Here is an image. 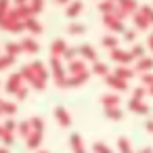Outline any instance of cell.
I'll return each mask as SVG.
<instances>
[{
	"instance_id": "6da1fadb",
	"label": "cell",
	"mask_w": 153,
	"mask_h": 153,
	"mask_svg": "<svg viewBox=\"0 0 153 153\" xmlns=\"http://www.w3.org/2000/svg\"><path fill=\"white\" fill-rule=\"evenodd\" d=\"M19 74H21L23 82H25L30 88H34V90H44V88H46V82H48V76H51L48 67H46L42 61L25 63V65L19 69Z\"/></svg>"
},
{
	"instance_id": "7a4b0ae2",
	"label": "cell",
	"mask_w": 153,
	"mask_h": 153,
	"mask_svg": "<svg viewBox=\"0 0 153 153\" xmlns=\"http://www.w3.org/2000/svg\"><path fill=\"white\" fill-rule=\"evenodd\" d=\"M0 30L13 32V34H21V32H25V25H23V21L17 17V13L13 11V7H11V11L7 13V17L0 21Z\"/></svg>"
},
{
	"instance_id": "3957f363",
	"label": "cell",
	"mask_w": 153,
	"mask_h": 153,
	"mask_svg": "<svg viewBox=\"0 0 153 153\" xmlns=\"http://www.w3.org/2000/svg\"><path fill=\"white\" fill-rule=\"evenodd\" d=\"M51 76L55 80V84L59 88H65V80H67V74H65V67H63V61L61 57H51Z\"/></svg>"
},
{
	"instance_id": "277c9868",
	"label": "cell",
	"mask_w": 153,
	"mask_h": 153,
	"mask_svg": "<svg viewBox=\"0 0 153 153\" xmlns=\"http://www.w3.org/2000/svg\"><path fill=\"white\" fill-rule=\"evenodd\" d=\"M25 86H27V84L23 82L21 74H19V71H17V74L13 71V74H9V78H7V82H4V92L11 94V97H17Z\"/></svg>"
},
{
	"instance_id": "5b68a950",
	"label": "cell",
	"mask_w": 153,
	"mask_h": 153,
	"mask_svg": "<svg viewBox=\"0 0 153 153\" xmlns=\"http://www.w3.org/2000/svg\"><path fill=\"white\" fill-rule=\"evenodd\" d=\"M19 46H21V53H27V55L40 53V44H38V40L32 38V36H23V38L19 40Z\"/></svg>"
},
{
	"instance_id": "8992f818",
	"label": "cell",
	"mask_w": 153,
	"mask_h": 153,
	"mask_svg": "<svg viewBox=\"0 0 153 153\" xmlns=\"http://www.w3.org/2000/svg\"><path fill=\"white\" fill-rule=\"evenodd\" d=\"M17 113V103L9 99H0V117H15Z\"/></svg>"
},
{
	"instance_id": "52a82bcc",
	"label": "cell",
	"mask_w": 153,
	"mask_h": 153,
	"mask_svg": "<svg viewBox=\"0 0 153 153\" xmlns=\"http://www.w3.org/2000/svg\"><path fill=\"white\" fill-rule=\"evenodd\" d=\"M117 11L122 13V17H128V15H134L138 11V4L136 0H117Z\"/></svg>"
},
{
	"instance_id": "ba28073f",
	"label": "cell",
	"mask_w": 153,
	"mask_h": 153,
	"mask_svg": "<svg viewBox=\"0 0 153 153\" xmlns=\"http://www.w3.org/2000/svg\"><path fill=\"white\" fill-rule=\"evenodd\" d=\"M103 23L111 30V32H122L124 34V21L115 15H103Z\"/></svg>"
},
{
	"instance_id": "9c48e42d",
	"label": "cell",
	"mask_w": 153,
	"mask_h": 153,
	"mask_svg": "<svg viewBox=\"0 0 153 153\" xmlns=\"http://www.w3.org/2000/svg\"><path fill=\"white\" fill-rule=\"evenodd\" d=\"M55 120L59 122V126H63V128H67V126H71V115H69V111L65 109V107H55Z\"/></svg>"
},
{
	"instance_id": "30bf717a",
	"label": "cell",
	"mask_w": 153,
	"mask_h": 153,
	"mask_svg": "<svg viewBox=\"0 0 153 153\" xmlns=\"http://www.w3.org/2000/svg\"><path fill=\"white\" fill-rule=\"evenodd\" d=\"M82 11H84V2H82V0H69L67 7H65V15L69 19H76Z\"/></svg>"
},
{
	"instance_id": "8fae6325",
	"label": "cell",
	"mask_w": 153,
	"mask_h": 153,
	"mask_svg": "<svg viewBox=\"0 0 153 153\" xmlns=\"http://www.w3.org/2000/svg\"><path fill=\"white\" fill-rule=\"evenodd\" d=\"M88 78H90V71L80 74V76H67V80H65V88H78V86H82Z\"/></svg>"
},
{
	"instance_id": "7c38bea8",
	"label": "cell",
	"mask_w": 153,
	"mask_h": 153,
	"mask_svg": "<svg viewBox=\"0 0 153 153\" xmlns=\"http://www.w3.org/2000/svg\"><path fill=\"white\" fill-rule=\"evenodd\" d=\"M42 138H44V132H30V136L25 138V145H27V149H34V151H38L40 149V145H42Z\"/></svg>"
},
{
	"instance_id": "4fadbf2b",
	"label": "cell",
	"mask_w": 153,
	"mask_h": 153,
	"mask_svg": "<svg viewBox=\"0 0 153 153\" xmlns=\"http://www.w3.org/2000/svg\"><path fill=\"white\" fill-rule=\"evenodd\" d=\"M23 25H25V30H27L32 36H38V34H42V30H44V27H42V23H40L36 17L25 19V21H23Z\"/></svg>"
},
{
	"instance_id": "5bb4252c",
	"label": "cell",
	"mask_w": 153,
	"mask_h": 153,
	"mask_svg": "<svg viewBox=\"0 0 153 153\" xmlns=\"http://www.w3.org/2000/svg\"><path fill=\"white\" fill-rule=\"evenodd\" d=\"M78 53H80L82 59H86V61H97V48H94L92 44H82V46H78Z\"/></svg>"
},
{
	"instance_id": "9a60e30c",
	"label": "cell",
	"mask_w": 153,
	"mask_h": 153,
	"mask_svg": "<svg viewBox=\"0 0 153 153\" xmlns=\"http://www.w3.org/2000/svg\"><path fill=\"white\" fill-rule=\"evenodd\" d=\"M65 48H67V44H65V40H63V38L53 40V44H51V57H63Z\"/></svg>"
},
{
	"instance_id": "2e32d148",
	"label": "cell",
	"mask_w": 153,
	"mask_h": 153,
	"mask_svg": "<svg viewBox=\"0 0 153 153\" xmlns=\"http://www.w3.org/2000/svg\"><path fill=\"white\" fill-rule=\"evenodd\" d=\"M67 71H69V76H80V74H86L88 69H86L84 61H78V59H74V61H69V65H67Z\"/></svg>"
},
{
	"instance_id": "e0dca14e",
	"label": "cell",
	"mask_w": 153,
	"mask_h": 153,
	"mask_svg": "<svg viewBox=\"0 0 153 153\" xmlns=\"http://www.w3.org/2000/svg\"><path fill=\"white\" fill-rule=\"evenodd\" d=\"M69 145H71V151L74 153H86V147H84V143H82V136L80 134H71L69 136Z\"/></svg>"
},
{
	"instance_id": "ac0fdd59",
	"label": "cell",
	"mask_w": 153,
	"mask_h": 153,
	"mask_svg": "<svg viewBox=\"0 0 153 153\" xmlns=\"http://www.w3.org/2000/svg\"><path fill=\"white\" fill-rule=\"evenodd\" d=\"M0 143H2L4 147H11V145L15 143V134H13V132H9V130H4L2 122H0Z\"/></svg>"
},
{
	"instance_id": "d6986e66",
	"label": "cell",
	"mask_w": 153,
	"mask_h": 153,
	"mask_svg": "<svg viewBox=\"0 0 153 153\" xmlns=\"http://www.w3.org/2000/svg\"><path fill=\"white\" fill-rule=\"evenodd\" d=\"M4 55L17 59V55H21V46H19V42H13V40L4 42Z\"/></svg>"
},
{
	"instance_id": "ffe728a7",
	"label": "cell",
	"mask_w": 153,
	"mask_h": 153,
	"mask_svg": "<svg viewBox=\"0 0 153 153\" xmlns=\"http://www.w3.org/2000/svg\"><path fill=\"white\" fill-rule=\"evenodd\" d=\"M99 11H101L103 15H113V13L117 11V7H115L113 0H103V2H99Z\"/></svg>"
},
{
	"instance_id": "44dd1931",
	"label": "cell",
	"mask_w": 153,
	"mask_h": 153,
	"mask_svg": "<svg viewBox=\"0 0 153 153\" xmlns=\"http://www.w3.org/2000/svg\"><path fill=\"white\" fill-rule=\"evenodd\" d=\"M111 59H113V61H120V63H128L132 57H130V53H128V51L113 48V51H111Z\"/></svg>"
},
{
	"instance_id": "7402d4cb",
	"label": "cell",
	"mask_w": 153,
	"mask_h": 153,
	"mask_svg": "<svg viewBox=\"0 0 153 153\" xmlns=\"http://www.w3.org/2000/svg\"><path fill=\"white\" fill-rule=\"evenodd\" d=\"M105 82H107L109 86L117 88V90H126V80H122V78H117V76H105Z\"/></svg>"
},
{
	"instance_id": "603a6c76",
	"label": "cell",
	"mask_w": 153,
	"mask_h": 153,
	"mask_svg": "<svg viewBox=\"0 0 153 153\" xmlns=\"http://www.w3.org/2000/svg\"><path fill=\"white\" fill-rule=\"evenodd\" d=\"M134 27L136 30H140V32H145L147 27H149V21H147V17L143 15V13H134Z\"/></svg>"
},
{
	"instance_id": "cb8c5ba5",
	"label": "cell",
	"mask_w": 153,
	"mask_h": 153,
	"mask_svg": "<svg viewBox=\"0 0 153 153\" xmlns=\"http://www.w3.org/2000/svg\"><path fill=\"white\" fill-rule=\"evenodd\" d=\"M86 30L88 27L84 23H76V21L67 25V34H71V36H82V34H86Z\"/></svg>"
},
{
	"instance_id": "d4e9b609",
	"label": "cell",
	"mask_w": 153,
	"mask_h": 153,
	"mask_svg": "<svg viewBox=\"0 0 153 153\" xmlns=\"http://www.w3.org/2000/svg\"><path fill=\"white\" fill-rule=\"evenodd\" d=\"M27 9H30V13L36 17V15H40L42 11H44V0H30L27 2Z\"/></svg>"
},
{
	"instance_id": "484cf974",
	"label": "cell",
	"mask_w": 153,
	"mask_h": 153,
	"mask_svg": "<svg viewBox=\"0 0 153 153\" xmlns=\"http://www.w3.org/2000/svg\"><path fill=\"white\" fill-rule=\"evenodd\" d=\"M27 122H30V126H32L34 132H44V120H42V117L34 115V117H30Z\"/></svg>"
},
{
	"instance_id": "4316f807",
	"label": "cell",
	"mask_w": 153,
	"mask_h": 153,
	"mask_svg": "<svg viewBox=\"0 0 153 153\" xmlns=\"http://www.w3.org/2000/svg\"><path fill=\"white\" fill-rule=\"evenodd\" d=\"M30 132H32V126H30V122H27V120L17 124V134H19L21 138H27V136H30Z\"/></svg>"
},
{
	"instance_id": "83f0119b",
	"label": "cell",
	"mask_w": 153,
	"mask_h": 153,
	"mask_svg": "<svg viewBox=\"0 0 153 153\" xmlns=\"http://www.w3.org/2000/svg\"><path fill=\"white\" fill-rule=\"evenodd\" d=\"M15 63V57H9V55H0V71H4V69H11Z\"/></svg>"
},
{
	"instance_id": "f1b7e54d",
	"label": "cell",
	"mask_w": 153,
	"mask_h": 153,
	"mask_svg": "<svg viewBox=\"0 0 153 153\" xmlns=\"http://www.w3.org/2000/svg\"><path fill=\"white\" fill-rule=\"evenodd\" d=\"M101 44H103L105 48H111V51H113V48H117V38H115V36H103V38H101Z\"/></svg>"
},
{
	"instance_id": "f546056e",
	"label": "cell",
	"mask_w": 153,
	"mask_h": 153,
	"mask_svg": "<svg viewBox=\"0 0 153 153\" xmlns=\"http://www.w3.org/2000/svg\"><path fill=\"white\" fill-rule=\"evenodd\" d=\"M17 124L19 122H15V117H2V126H4V130H9V132H17Z\"/></svg>"
},
{
	"instance_id": "4dcf8cb0",
	"label": "cell",
	"mask_w": 153,
	"mask_h": 153,
	"mask_svg": "<svg viewBox=\"0 0 153 153\" xmlns=\"http://www.w3.org/2000/svg\"><path fill=\"white\" fill-rule=\"evenodd\" d=\"M128 53H130L132 59H143V55H145V46H143V44H134Z\"/></svg>"
},
{
	"instance_id": "1f68e13d",
	"label": "cell",
	"mask_w": 153,
	"mask_h": 153,
	"mask_svg": "<svg viewBox=\"0 0 153 153\" xmlns=\"http://www.w3.org/2000/svg\"><path fill=\"white\" fill-rule=\"evenodd\" d=\"M9 11H11V0H0V21L7 17Z\"/></svg>"
},
{
	"instance_id": "d6a6232c",
	"label": "cell",
	"mask_w": 153,
	"mask_h": 153,
	"mask_svg": "<svg viewBox=\"0 0 153 153\" xmlns=\"http://www.w3.org/2000/svg\"><path fill=\"white\" fill-rule=\"evenodd\" d=\"M76 55H78V48H74V46H67V48H65V53H63V59L69 63V61H74V59H76Z\"/></svg>"
},
{
	"instance_id": "836d02e7",
	"label": "cell",
	"mask_w": 153,
	"mask_h": 153,
	"mask_svg": "<svg viewBox=\"0 0 153 153\" xmlns=\"http://www.w3.org/2000/svg\"><path fill=\"white\" fill-rule=\"evenodd\" d=\"M107 65L105 63H101V61H94V67H92V71L94 74H99V76H107Z\"/></svg>"
},
{
	"instance_id": "e575fe53",
	"label": "cell",
	"mask_w": 153,
	"mask_h": 153,
	"mask_svg": "<svg viewBox=\"0 0 153 153\" xmlns=\"http://www.w3.org/2000/svg\"><path fill=\"white\" fill-rule=\"evenodd\" d=\"M132 74H134V71H132V69H128V67H124V65H120V67L115 69V76H117V78H124V80H126V78H130Z\"/></svg>"
},
{
	"instance_id": "d590c367",
	"label": "cell",
	"mask_w": 153,
	"mask_h": 153,
	"mask_svg": "<svg viewBox=\"0 0 153 153\" xmlns=\"http://www.w3.org/2000/svg\"><path fill=\"white\" fill-rule=\"evenodd\" d=\"M136 67L143 69V71H145V69H151V67H153V59H145V57H143V59H138Z\"/></svg>"
},
{
	"instance_id": "8d00e7d4",
	"label": "cell",
	"mask_w": 153,
	"mask_h": 153,
	"mask_svg": "<svg viewBox=\"0 0 153 153\" xmlns=\"http://www.w3.org/2000/svg\"><path fill=\"white\" fill-rule=\"evenodd\" d=\"M138 13H143V15L147 17V21H149V23H153V9H151V7H147V4H143V7L138 9Z\"/></svg>"
},
{
	"instance_id": "74e56055",
	"label": "cell",
	"mask_w": 153,
	"mask_h": 153,
	"mask_svg": "<svg viewBox=\"0 0 153 153\" xmlns=\"http://www.w3.org/2000/svg\"><path fill=\"white\" fill-rule=\"evenodd\" d=\"M92 151H94V153H111V149H109L105 143H94V145H92Z\"/></svg>"
},
{
	"instance_id": "f35d334b",
	"label": "cell",
	"mask_w": 153,
	"mask_h": 153,
	"mask_svg": "<svg viewBox=\"0 0 153 153\" xmlns=\"http://www.w3.org/2000/svg\"><path fill=\"white\" fill-rule=\"evenodd\" d=\"M115 103H117V97H113V94H105L103 97V105L105 107H113Z\"/></svg>"
},
{
	"instance_id": "ab89813d",
	"label": "cell",
	"mask_w": 153,
	"mask_h": 153,
	"mask_svg": "<svg viewBox=\"0 0 153 153\" xmlns=\"http://www.w3.org/2000/svg\"><path fill=\"white\" fill-rule=\"evenodd\" d=\"M134 38H136V32L134 30H124V40L126 42H134Z\"/></svg>"
},
{
	"instance_id": "60d3db41",
	"label": "cell",
	"mask_w": 153,
	"mask_h": 153,
	"mask_svg": "<svg viewBox=\"0 0 153 153\" xmlns=\"http://www.w3.org/2000/svg\"><path fill=\"white\" fill-rule=\"evenodd\" d=\"M120 149H122L124 153H130V143H128L126 138H120Z\"/></svg>"
},
{
	"instance_id": "b9f144b4",
	"label": "cell",
	"mask_w": 153,
	"mask_h": 153,
	"mask_svg": "<svg viewBox=\"0 0 153 153\" xmlns=\"http://www.w3.org/2000/svg\"><path fill=\"white\" fill-rule=\"evenodd\" d=\"M27 2H30V0H11V4H15V7H23Z\"/></svg>"
},
{
	"instance_id": "7bdbcfd3",
	"label": "cell",
	"mask_w": 153,
	"mask_h": 153,
	"mask_svg": "<svg viewBox=\"0 0 153 153\" xmlns=\"http://www.w3.org/2000/svg\"><path fill=\"white\" fill-rule=\"evenodd\" d=\"M0 153H9V147H4V145H0Z\"/></svg>"
},
{
	"instance_id": "ee69618b",
	"label": "cell",
	"mask_w": 153,
	"mask_h": 153,
	"mask_svg": "<svg viewBox=\"0 0 153 153\" xmlns=\"http://www.w3.org/2000/svg\"><path fill=\"white\" fill-rule=\"evenodd\" d=\"M149 48H151V51H153V34H151V36H149Z\"/></svg>"
},
{
	"instance_id": "f6af8a7d",
	"label": "cell",
	"mask_w": 153,
	"mask_h": 153,
	"mask_svg": "<svg viewBox=\"0 0 153 153\" xmlns=\"http://www.w3.org/2000/svg\"><path fill=\"white\" fill-rule=\"evenodd\" d=\"M57 2H59V4H67V2H69V0H57Z\"/></svg>"
},
{
	"instance_id": "bcb514c9",
	"label": "cell",
	"mask_w": 153,
	"mask_h": 153,
	"mask_svg": "<svg viewBox=\"0 0 153 153\" xmlns=\"http://www.w3.org/2000/svg\"><path fill=\"white\" fill-rule=\"evenodd\" d=\"M36 153H51V151H44V149H38Z\"/></svg>"
},
{
	"instance_id": "7dc6e473",
	"label": "cell",
	"mask_w": 153,
	"mask_h": 153,
	"mask_svg": "<svg viewBox=\"0 0 153 153\" xmlns=\"http://www.w3.org/2000/svg\"><path fill=\"white\" fill-rule=\"evenodd\" d=\"M0 86H2V84H0Z\"/></svg>"
},
{
	"instance_id": "c3c4849f",
	"label": "cell",
	"mask_w": 153,
	"mask_h": 153,
	"mask_svg": "<svg viewBox=\"0 0 153 153\" xmlns=\"http://www.w3.org/2000/svg\"><path fill=\"white\" fill-rule=\"evenodd\" d=\"M113 2H115V0H113Z\"/></svg>"
},
{
	"instance_id": "681fc988",
	"label": "cell",
	"mask_w": 153,
	"mask_h": 153,
	"mask_svg": "<svg viewBox=\"0 0 153 153\" xmlns=\"http://www.w3.org/2000/svg\"><path fill=\"white\" fill-rule=\"evenodd\" d=\"M0 55H2V53H0Z\"/></svg>"
}]
</instances>
